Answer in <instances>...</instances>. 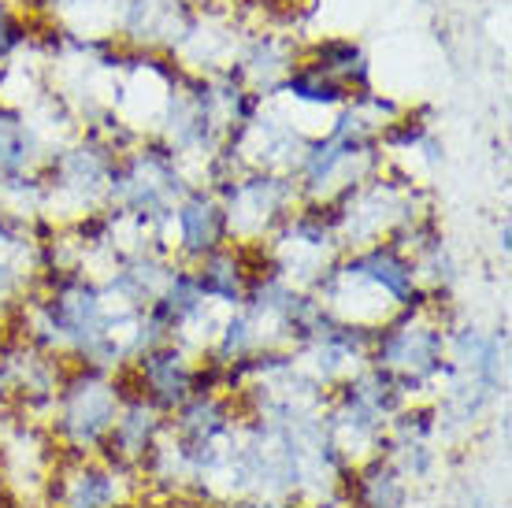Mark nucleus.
Returning <instances> with one entry per match:
<instances>
[{"mask_svg":"<svg viewBox=\"0 0 512 508\" xmlns=\"http://www.w3.org/2000/svg\"><path fill=\"white\" fill-rule=\"evenodd\" d=\"M412 483L401 475L386 453H375L368 460L349 464V471L338 483V505L342 508H405L409 505Z\"/></svg>","mask_w":512,"mask_h":508,"instance_id":"423d86ee","label":"nucleus"},{"mask_svg":"<svg viewBox=\"0 0 512 508\" xmlns=\"http://www.w3.org/2000/svg\"><path fill=\"white\" fill-rule=\"evenodd\" d=\"M175 223H179V245L190 256L205 260V256L219 253L223 234H227V212L216 201H208L201 193L182 201L179 212H175Z\"/></svg>","mask_w":512,"mask_h":508,"instance_id":"0eeeda50","label":"nucleus"},{"mask_svg":"<svg viewBox=\"0 0 512 508\" xmlns=\"http://www.w3.org/2000/svg\"><path fill=\"white\" fill-rule=\"evenodd\" d=\"M193 371H197V360L182 349V342H164L134 356V368L123 375V382L138 397H145L160 416H171L193 397Z\"/></svg>","mask_w":512,"mask_h":508,"instance_id":"20e7f679","label":"nucleus"},{"mask_svg":"<svg viewBox=\"0 0 512 508\" xmlns=\"http://www.w3.org/2000/svg\"><path fill=\"white\" fill-rule=\"evenodd\" d=\"M216 508H223V505H216Z\"/></svg>","mask_w":512,"mask_h":508,"instance_id":"9b49d317","label":"nucleus"},{"mask_svg":"<svg viewBox=\"0 0 512 508\" xmlns=\"http://www.w3.org/2000/svg\"><path fill=\"white\" fill-rule=\"evenodd\" d=\"M26 167V134L19 123H0V175Z\"/></svg>","mask_w":512,"mask_h":508,"instance_id":"6e6552de","label":"nucleus"},{"mask_svg":"<svg viewBox=\"0 0 512 508\" xmlns=\"http://www.w3.org/2000/svg\"><path fill=\"white\" fill-rule=\"evenodd\" d=\"M116 508H179L175 505V501H171V497H153V494H130L127 501H123V505H116Z\"/></svg>","mask_w":512,"mask_h":508,"instance_id":"1a4fd4ad","label":"nucleus"},{"mask_svg":"<svg viewBox=\"0 0 512 508\" xmlns=\"http://www.w3.org/2000/svg\"><path fill=\"white\" fill-rule=\"evenodd\" d=\"M134 494V479L101 457H71L56 453V464L45 475L49 508H116Z\"/></svg>","mask_w":512,"mask_h":508,"instance_id":"7ed1b4c3","label":"nucleus"},{"mask_svg":"<svg viewBox=\"0 0 512 508\" xmlns=\"http://www.w3.org/2000/svg\"><path fill=\"white\" fill-rule=\"evenodd\" d=\"M446 342V331L420 319V312L412 308L401 319H390L372 331L368 368L383 371L405 401H427L453 375Z\"/></svg>","mask_w":512,"mask_h":508,"instance_id":"f03ea898","label":"nucleus"},{"mask_svg":"<svg viewBox=\"0 0 512 508\" xmlns=\"http://www.w3.org/2000/svg\"><path fill=\"white\" fill-rule=\"evenodd\" d=\"M464 508H498V501H494V497H487L483 490H475V494H468Z\"/></svg>","mask_w":512,"mask_h":508,"instance_id":"9d476101","label":"nucleus"},{"mask_svg":"<svg viewBox=\"0 0 512 508\" xmlns=\"http://www.w3.org/2000/svg\"><path fill=\"white\" fill-rule=\"evenodd\" d=\"M123 397H127L123 375L90 368V364H75L71 371H64L49 408V431L56 453L97 457L104 438L116 427Z\"/></svg>","mask_w":512,"mask_h":508,"instance_id":"f257e3e1","label":"nucleus"},{"mask_svg":"<svg viewBox=\"0 0 512 508\" xmlns=\"http://www.w3.org/2000/svg\"><path fill=\"white\" fill-rule=\"evenodd\" d=\"M123 386H127V382H123ZM164 431H167V416H160L145 397H138L127 386V397H123V405H119L116 427L104 438L97 457L138 483L141 468L149 464V457H153V449L160 445Z\"/></svg>","mask_w":512,"mask_h":508,"instance_id":"39448f33","label":"nucleus"}]
</instances>
